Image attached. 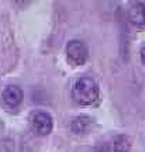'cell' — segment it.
<instances>
[{
  "mask_svg": "<svg viewBox=\"0 0 145 152\" xmlns=\"http://www.w3.org/2000/svg\"><path fill=\"white\" fill-rule=\"evenodd\" d=\"M72 97L81 106H92L99 99V86L92 77H79L72 86Z\"/></svg>",
  "mask_w": 145,
  "mask_h": 152,
  "instance_id": "obj_1",
  "label": "cell"
},
{
  "mask_svg": "<svg viewBox=\"0 0 145 152\" xmlns=\"http://www.w3.org/2000/svg\"><path fill=\"white\" fill-rule=\"evenodd\" d=\"M66 58L73 66H81L89 58V51L87 47L82 41L72 39L66 45Z\"/></svg>",
  "mask_w": 145,
  "mask_h": 152,
  "instance_id": "obj_2",
  "label": "cell"
},
{
  "mask_svg": "<svg viewBox=\"0 0 145 152\" xmlns=\"http://www.w3.org/2000/svg\"><path fill=\"white\" fill-rule=\"evenodd\" d=\"M30 125H31V130L38 135H48L52 131L54 123H52V117L48 113L38 111V113H34L31 115Z\"/></svg>",
  "mask_w": 145,
  "mask_h": 152,
  "instance_id": "obj_3",
  "label": "cell"
},
{
  "mask_svg": "<svg viewBox=\"0 0 145 152\" xmlns=\"http://www.w3.org/2000/svg\"><path fill=\"white\" fill-rule=\"evenodd\" d=\"M1 100L3 103L10 107V109H16L18 104L23 102V92L21 89L16 85H9L4 87V90L1 93Z\"/></svg>",
  "mask_w": 145,
  "mask_h": 152,
  "instance_id": "obj_4",
  "label": "cell"
},
{
  "mask_svg": "<svg viewBox=\"0 0 145 152\" xmlns=\"http://www.w3.org/2000/svg\"><path fill=\"white\" fill-rule=\"evenodd\" d=\"M128 20L138 27H145V1H131L130 3Z\"/></svg>",
  "mask_w": 145,
  "mask_h": 152,
  "instance_id": "obj_5",
  "label": "cell"
},
{
  "mask_svg": "<svg viewBox=\"0 0 145 152\" xmlns=\"http://www.w3.org/2000/svg\"><path fill=\"white\" fill-rule=\"evenodd\" d=\"M93 124V120L87 115H79L73 118L72 124H70V128L75 134H85L87 132V130L90 128V125Z\"/></svg>",
  "mask_w": 145,
  "mask_h": 152,
  "instance_id": "obj_6",
  "label": "cell"
},
{
  "mask_svg": "<svg viewBox=\"0 0 145 152\" xmlns=\"http://www.w3.org/2000/svg\"><path fill=\"white\" fill-rule=\"evenodd\" d=\"M130 148H131V142L128 137L124 135L116 137L111 144V152H130Z\"/></svg>",
  "mask_w": 145,
  "mask_h": 152,
  "instance_id": "obj_7",
  "label": "cell"
},
{
  "mask_svg": "<svg viewBox=\"0 0 145 152\" xmlns=\"http://www.w3.org/2000/svg\"><path fill=\"white\" fill-rule=\"evenodd\" d=\"M141 61L145 64V47L142 49H141Z\"/></svg>",
  "mask_w": 145,
  "mask_h": 152,
  "instance_id": "obj_8",
  "label": "cell"
}]
</instances>
